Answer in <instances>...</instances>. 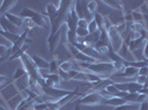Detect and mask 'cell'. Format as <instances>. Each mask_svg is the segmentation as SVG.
Returning a JSON list of instances; mask_svg holds the SVG:
<instances>
[{"instance_id": "cell-35", "label": "cell", "mask_w": 148, "mask_h": 110, "mask_svg": "<svg viewBox=\"0 0 148 110\" xmlns=\"http://www.w3.org/2000/svg\"><path fill=\"white\" fill-rule=\"evenodd\" d=\"M72 79L81 80V81H86V73H83L82 71H80V72H77V74L74 76Z\"/></svg>"}, {"instance_id": "cell-6", "label": "cell", "mask_w": 148, "mask_h": 110, "mask_svg": "<svg viewBox=\"0 0 148 110\" xmlns=\"http://www.w3.org/2000/svg\"><path fill=\"white\" fill-rule=\"evenodd\" d=\"M40 89H41V92H43L44 95L50 96L52 98H56V99H61L62 97L71 94V92H69V90L60 89V88H56V87H49V86L45 85L40 86Z\"/></svg>"}, {"instance_id": "cell-37", "label": "cell", "mask_w": 148, "mask_h": 110, "mask_svg": "<svg viewBox=\"0 0 148 110\" xmlns=\"http://www.w3.org/2000/svg\"><path fill=\"white\" fill-rule=\"evenodd\" d=\"M48 108V104L47 103H40V104L32 105V110H45Z\"/></svg>"}, {"instance_id": "cell-3", "label": "cell", "mask_w": 148, "mask_h": 110, "mask_svg": "<svg viewBox=\"0 0 148 110\" xmlns=\"http://www.w3.org/2000/svg\"><path fill=\"white\" fill-rule=\"evenodd\" d=\"M86 69H88L90 72L99 75L103 78H106L105 76H110L113 73H115V68L113 63H105V62H97V63H94L91 64L86 67Z\"/></svg>"}, {"instance_id": "cell-44", "label": "cell", "mask_w": 148, "mask_h": 110, "mask_svg": "<svg viewBox=\"0 0 148 110\" xmlns=\"http://www.w3.org/2000/svg\"><path fill=\"white\" fill-rule=\"evenodd\" d=\"M144 57L148 61V41L145 45V49H144Z\"/></svg>"}, {"instance_id": "cell-5", "label": "cell", "mask_w": 148, "mask_h": 110, "mask_svg": "<svg viewBox=\"0 0 148 110\" xmlns=\"http://www.w3.org/2000/svg\"><path fill=\"white\" fill-rule=\"evenodd\" d=\"M74 6L79 19L86 20L87 22H91L92 20H94V14H92L87 9V1H75Z\"/></svg>"}, {"instance_id": "cell-29", "label": "cell", "mask_w": 148, "mask_h": 110, "mask_svg": "<svg viewBox=\"0 0 148 110\" xmlns=\"http://www.w3.org/2000/svg\"><path fill=\"white\" fill-rule=\"evenodd\" d=\"M27 71H25V67H20V68H17V71H16V73H14V75H13V81H16V80L20 79V78H22L23 76H25L27 75Z\"/></svg>"}, {"instance_id": "cell-15", "label": "cell", "mask_w": 148, "mask_h": 110, "mask_svg": "<svg viewBox=\"0 0 148 110\" xmlns=\"http://www.w3.org/2000/svg\"><path fill=\"white\" fill-rule=\"evenodd\" d=\"M5 17H6L13 25L18 26V28H22V24H23V19L20 18L19 16H16V14H12L10 12L5 13Z\"/></svg>"}, {"instance_id": "cell-23", "label": "cell", "mask_w": 148, "mask_h": 110, "mask_svg": "<svg viewBox=\"0 0 148 110\" xmlns=\"http://www.w3.org/2000/svg\"><path fill=\"white\" fill-rule=\"evenodd\" d=\"M60 68V64H59V60L58 57H54L52 61L49 63V71L50 74H58Z\"/></svg>"}, {"instance_id": "cell-39", "label": "cell", "mask_w": 148, "mask_h": 110, "mask_svg": "<svg viewBox=\"0 0 148 110\" xmlns=\"http://www.w3.org/2000/svg\"><path fill=\"white\" fill-rule=\"evenodd\" d=\"M88 26V22L86 20H83V19H80L79 20V23H77V28H81V29H86Z\"/></svg>"}, {"instance_id": "cell-20", "label": "cell", "mask_w": 148, "mask_h": 110, "mask_svg": "<svg viewBox=\"0 0 148 110\" xmlns=\"http://www.w3.org/2000/svg\"><path fill=\"white\" fill-rule=\"evenodd\" d=\"M0 35L3 37L6 40H8L9 42H11L12 44L14 42H17L18 39L20 37V35H18V34H13V33H10V32H7V31L2 30H0Z\"/></svg>"}, {"instance_id": "cell-12", "label": "cell", "mask_w": 148, "mask_h": 110, "mask_svg": "<svg viewBox=\"0 0 148 110\" xmlns=\"http://www.w3.org/2000/svg\"><path fill=\"white\" fill-rule=\"evenodd\" d=\"M112 84H114V83H113L112 79H110V78H102V79L99 80V81H97V83L92 87V92H103V90H105V89L110 85H112Z\"/></svg>"}, {"instance_id": "cell-22", "label": "cell", "mask_w": 148, "mask_h": 110, "mask_svg": "<svg viewBox=\"0 0 148 110\" xmlns=\"http://www.w3.org/2000/svg\"><path fill=\"white\" fill-rule=\"evenodd\" d=\"M102 3L106 5L107 7L114 8V9H116V10H121V11H124V7H123V5H122V2H121V1H114V0L107 1V0H105V1H102Z\"/></svg>"}, {"instance_id": "cell-42", "label": "cell", "mask_w": 148, "mask_h": 110, "mask_svg": "<svg viewBox=\"0 0 148 110\" xmlns=\"http://www.w3.org/2000/svg\"><path fill=\"white\" fill-rule=\"evenodd\" d=\"M138 75L148 77V66H145V67L139 68V69H138Z\"/></svg>"}, {"instance_id": "cell-2", "label": "cell", "mask_w": 148, "mask_h": 110, "mask_svg": "<svg viewBox=\"0 0 148 110\" xmlns=\"http://www.w3.org/2000/svg\"><path fill=\"white\" fill-rule=\"evenodd\" d=\"M19 17L22 19H31L34 24L38 26H41L43 29H48V19L45 18L42 13H39L38 11H34L29 8H25L21 12L19 13Z\"/></svg>"}, {"instance_id": "cell-34", "label": "cell", "mask_w": 148, "mask_h": 110, "mask_svg": "<svg viewBox=\"0 0 148 110\" xmlns=\"http://www.w3.org/2000/svg\"><path fill=\"white\" fill-rule=\"evenodd\" d=\"M137 107L136 105H130V104H124L122 106H118V107H115L114 110H136Z\"/></svg>"}, {"instance_id": "cell-28", "label": "cell", "mask_w": 148, "mask_h": 110, "mask_svg": "<svg viewBox=\"0 0 148 110\" xmlns=\"http://www.w3.org/2000/svg\"><path fill=\"white\" fill-rule=\"evenodd\" d=\"M139 92H127L126 96L123 98L126 103H136L137 98H138Z\"/></svg>"}, {"instance_id": "cell-30", "label": "cell", "mask_w": 148, "mask_h": 110, "mask_svg": "<svg viewBox=\"0 0 148 110\" xmlns=\"http://www.w3.org/2000/svg\"><path fill=\"white\" fill-rule=\"evenodd\" d=\"M34 26L37 25L34 24V22L31 20V19H23V24H22V28L25 29V31H31Z\"/></svg>"}, {"instance_id": "cell-25", "label": "cell", "mask_w": 148, "mask_h": 110, "mask_svg": "<svg viewBox=\"0 0 148 110\" xmlns=\"http://www.w3.org/2000/svg\"><path fill=\"white\" fill-rule=\"evenodd\" d=\"M10 54H9V49L7 48L6 45L0 44V63L3 61H6V58L9 60Z\"/></svg>"}, {"instance_id": "cell-16", "label": "cell", "mask_w": 148, "mask_h": 110, "mask_svg": "<svg viewBox=\"0 0 148 110\" xmlns=\"http://www.w3.org/2000/svg\"><path fill=\"white\" fill-rule=\"evenodd\" d=\"M117 76L133 78L134 76H138V68L132 67V66H125V68L123 69V73L117 74Z\"/></svg>"}, {"instance_id": "cell-4", "label": "cell", "mask_w": 148, "mask_h": 110, "mask_svg": "<svg viewBox=\"0 0 148 110\" xmlns=\"http://www.w3.org/2000/svg\"><path fill=\"white\" fill-rule=\"evenodd\" d=\"M105 99L99 92H91L86 94L84 97H82L79 100L81 105L84 106H99V105H103L105 103Z\"/></svg>"}, {"instance_id": "cell-21", "label": "cell", "mask_w": 148, "mask_h": 110, "mask_svg": "<svg viewBox=\"0 0 148 110\" xmlns=\"http://www.w3.org/2000/svg\"><path fill=\"white\" fill-rule=\"evenodd\" d=\"M94 21L96 22V24H97V26H99V30L102 32L103 30H105V20L104 17L101 14V13L96 12L95 14H94Z\"/></svg>"}, {"instance_id": "cell-27", "label": "cell", "mask_w": 148, "mask_h": 110, "mask_svg": "<svg viewBox=\"0 0 148 110\" xmlns=\"http://www.w3.org/2000/svg\"><path fill=\"white\" fill-rule=\"evenodd\" d=\"M66 39H68V42L71 44V45H74L77 41V35H76V32L74 31H70L68 30V33H66Z\"/></svg>"}, {"instance_id": "cell-38", "label": "cell", "mask_w": 148, "mask_h": 110, "mask_svg": "<svg viewBox=\"0 0 148 110\" xmlns=\"http://www.w3.org/2000/svg\"><path fill=\"white\" fill-rule=\"evenodd\" d=\"M58 74H59V76L61 77V79L65 80V81H69V80H71V77H70L69 73L64 72V71H62V69H60V68H59V72H58Z\"/></svg>"}, {"instance_id": "cell-46", "label": "cell", "mask_w": 148, "mask_h": 110, "mask_svg": "<svg viewBox=\"0 0 148 110\" xmlns=\"http://www.w3.org/2000/svg\"><path fill=\"white\" fill-rule=\"evenodd\" d=\"M74 110H81L80 105H76V106H75V108H74Z\"/></svg>"}, {"instance_id": "cell-45", "label": "cell", "mask_w": 148, "mask_h": 110, "mask_svg": "<svg viewBox=\"0 0 148 110\" xmlns=\"http://www.w3.org/2000/svg\"><path fill=\"white\" fill-rule=\"evenodd\" d=\"M139 110H148V103H147V101H145V103L140 104Z\"/></svg>"}, {"instance_id": "cell-14", "label": "cell", "mask_w": 148, "mask_h": 110, "mask_svg": "<svg viewBox=\"0 0 148 110\" xmlns=\"http://www.w3.org/2000/svg\"><path fill=\"white\" fill-rule=\"evenodd\" d=\"M110 46H111V44H106V43H104V42L99 41V42L94 45V49H95V51H96L101 56H103V55L108 54Z\"/></svg>"}, {"instance_id": "cell-7", "label": "cell", "mask_w": 148, "mask_h": 110, "mask_svg": "<svg viewBox=\"0 0 148 110\" xmlns=\"http://www.w3.org/2000/svg\"><path fill=\"white\" fill-rule=\"evenodd\" d=\"M0 26H1V30L2 31H7V32H10V33H13V34H18V35H21L23 32L21 30V28H18L16 25H13L8 19L5 17V14H1L0 16Z\"/></svg>"}, {"instance_id": "cell-17", "label": "cell", "mask_w": 148, "mask_h": 110, "mask_svg": "<svg viewBox=\"0 0 148 110\" xmlns=\"http://www.w3.org/2000/svg\"><path fill=\"white\" fill-rule=\"evenodd\" d=\"M31 57H32L33 63L36 64V66H37L39 69H40V68H49V62L45 61L43 57H41V56H39V55H32Z\"/></svg>"}, {"instance_id": "cell-33", "label": "cell", "mask_w": 148, "mask_h": 110, "mask_svg": "<svg viewBox=\"0 0 148 110\" xmlns=\"http://www.w3.org/2000/svg\"><path fill=\"white\" fill-rule=\"evenodd\" d=\"M87 31H88V33L90 34H93V33H95V32H97L99 30V26L96 24V22L92 20L91 22H88V26H87Z\"/></svg>"}, {"instance_id": "cell-26", "label": "cell", "mask_w": 148, "mask_h": 110, "mask_svg": "<svg viewBox=\"0 0 148 110\" xmlns=\"http://www.w3.org/2000/svg\"><path fill=\"white\" fill-rule=\"evenodd\" d=\"M27 50H28V45L25 44V46H22L20 50H18L16 53L13 55H11L10 56V58H9V61H12V60H17V58H21V56L25 54V53H27Z\"/></svg>"}, {"instance_id": "cell-47", "label": "cell", "mask_w": 148, "mask_h": 110, "mask_svg": "<svg viewBox=\"0 0 148 110\" xmlns=\"http://www.w3.org/2000/svg\"><path fill=\"white\" fill-rule=\"evenodd\" d=\"M0 110H8L7 108H5L3 106H0Z\"/></svg>"}, {"instance_id": "cell-11", "label": "cell", "mask_w": 148, "mask_h": 110, "mask_svg": "<svg viewBox=\"0 0 148 110\" xmlns=\"http://www.w3.org/2000/svg\"><path fill=\"white\" fill-rule=\"evenodd\" d=\"M44 77V85L49 86V87H56L60 86L61 84V77L59 76V74H48L43 76Z\"/></svg>"}, {"instance_id": "cell-8", "label": "cell", "mask_w": 148, "mask_h": 110, "mask_svg": "<svg viewBox=\"0 0 148 110\" xmlns=\"http://www.w3.org/2000/svg\"><path fill=\"white\" fill-rule=\"evenodd\" d=\"M79 20H80V19H79L77 14H76V11H75L74 7H72V8L70 9V11H69L68 18H66V25H68V30L76 32Z\"/></svg>"}, {"instance_id": "cell-24", "label": "cell", "mask_w": 148, "mask_h": 110, "mask_svg": "<svg viewBox=\"0 0 148 110\" xmlns=\"http://www.w3.org/2000/svg\"><path fill=\"white\" fill-rule=\"evenodd\" d=\"M127 84V92H140L143 89V86L137 84L136 81H130V83H126Z\"/></svg>"}, {"instance_id": "cell-40", "label": "cell", "mask_w": 148, "mask_h": 110, "mask_svg": "<svg viewBox=\"0 0 148 110\" xmlns=\"http://www.w3.org/2000/svg\"><path fill=\"white\" fill-rule=\"evenodd\" d=\"M147 98H148L147 95H145V94H139L137 100H136V103H137V104H143V103H145V101L147 100Z\"/></svg>"}, {"instance_id": "cell-10", "label": "cell", "mask_w": 148, "mask_h": 110, "mask_svg": "<svg viewBox=\"0 0 148 110\" xmlns=\"http://www.w3.org/2000/svg\"><path fill=\"white\" fill-rule=\"evenodd\" d=\"M58 9H59V7H56L54 3H49L47 6V11H45V13H47V16L49 18L51 29L54 26L56 19H58Z\"/></svg>"}, {"instance_id": "cell-36", "label": "cell", "mask_w": 148, "mask_h": 110, "mask_svg": "<svg viewBox=\"0 0 148 110\" xmlns=\"http://www.w3.org/2000/svg\"><path fill=\"white\" fill-rule=\"evenodd\" d=\"M90 33H88V31L86 29H81V28H77L76 29V35L77 37H82V39H84V37H86Z\"/></svg>"}, {"instance_id": "cell-41", "label": "cell", "mask_w": 148, "mask_h": 110, "mask_svg": "<svg viewBox=\"0 0 148 110\" xmlns=\"http://www.w3.org/2000/svg\"><path fill=\"white\" fill-rule=\"evenodd\" d=\"M146 80H147V77H146V76H140V75H138V76H137L136 83L139 84L140 86H144L145 85V83H146Z\"/></svg>"}, {"instance_id": "cell-9", "label": "cell", "mask_w": 148, "mask_h": 110, "mask_svg": "<svg viewBox=\"0 0 148 110\" xmlns=\"http://www.w3.org/2000/svg\"><path fill=\"white\" fill-rule=\"evenodd\" d=\"M61 37H62V33H61V29L56 32V34L53 35H50L48 37V45H49V50L52 54H54L56 50L58 49L59 44L61 42Z\"/></svg>"}, {"instance_id": "cell-32", "label": "cell", "mask_w": 148, "mask_h": 110, "mask_svg": "<svg viewBox=\"0 0 148 110\" xmlns=\"http://www.w3.org/2000/svg\"><path fill=\"white\" fill-rule=\"evenodd\" d=\"M97 5H99L97 1H87V9L92 14H95L97 11V8H99Z\"/></svg>"}, {"instance_id": "cell-18", "label": "cell", "mask_w": 148, "mask_h": 110, "mask_svg": "<svg viewBox=\"0 0 148 110\" xmlns=\"http://www.w3.org/2000/svg\"><path fill=\"white\" fill-rule=\"evenodd\" d=\"M60 69L64 71V72H66V73L71 72V71H73V69H75V71H80L79 67H77V66L73 63V61H71V60L61 63V64H60Z\"/></svg>"}, {"instance_id": "cell-1", "label": "cell", "mask_w": 148, "mask_h": 110, "mask_svg": "<svg viewBox=\"0 0 148 110\" xmlns=\"http://www.w3.org/2000/svg\"><path fill=\"white\" fill-rule=\"evenodd\" d=\"M105 31L108 34L111 46L113 48V50L115 52L119 51L123 46V37H122V33L118 31L117 26L113 24H108V22L106 20L105 21Z\"/></svg>"}, {"instance_id": "cell-31", "label": "cell", "mask_w": 148, "mask_h": 110, "mask_svg": "<svg viewBox=\"0 0 148 110\" xmlns=\"http://www.w3.org/2000/svg\"><path fill=\"white\" fill-rule=\"evenodd\" d=\"M103 77H101V76H99V75H96V74L94 73H86V81H88V83H95L96 84Z\"/></svg>"}, {"instance_id": "cell-13", "label": "cell", "mask_w": 148, "mask_h": 110, "mask_svg": "<svg viewBox=\"0 0 148 110\" xmlns=\"http://www.w3.org/2000/svg\"><path fill=\"white\" fill-rule=\"evenodd\" d=\"M17 0H3L0 5V12L2 14L9 12L12 8H14V6L17 5Z\"/></svg>"}, {"instance_id": "cell-43", "label": "cell", "mask_w": 148, "mask_h": 110, "mask_svg": "<svg viewBox=\"0 0 148 110\" xmlns=\"http://www.w3.org/2000/svg\"><path fill=\"white\" fill-rule=\"evenodd\" d=\"M9 83V79L6 75H0V87L1 86H5Z\"/></svg>"}, {"instance_id": "cell-19", "label": "cell", "mask_w": 148, "mask_h": 110, "mask_svg": "<svg viewBox=\"0 0 148 110\" xmlns=\"http://www.w3.org/2000/svg\"><path fill=\"white\" fill-rule=\"evenodd\" d=\"M124 104H127L123 98L119 97H113L110 98V99H106L105 103L103 105H106V106H114V107H118V106H122Z\"/></svg>"}]
</instances>
